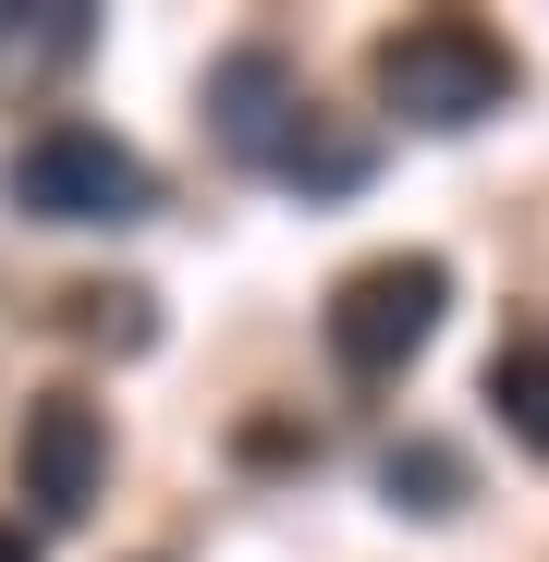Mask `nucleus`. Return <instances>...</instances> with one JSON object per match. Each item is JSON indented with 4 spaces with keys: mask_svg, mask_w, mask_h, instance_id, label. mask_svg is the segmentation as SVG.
<instances>
[{
    "mask_svg": "<svg viewBox=\"0 0 549 562\" xmlns=\"http://www.w3.org/2000/svg\"><path fill=\"white\" fill-rule=\"evenodd\" d=\"M13 209L49 233H123L159 209V171L111 135V123H37L13 147Z\"/></svg>",
    "mask_w": 549,
    "mask_h": 562,
    "instance_id": "nucleus-1",
    "label": "nucleus"
},
{
    "mask_svg": "<svg viewBox=\"0 0 549 562\" xmlns=\"http://www.w3.org/2000/svg\"><path fill=\"white\" fill-rule=\"evenodd\" d=\"M501 99H513V49H501L489 25L427 13V25L379 37V111H391V123H415V135H465V123H489Z\"/></svg>",
    "mask_w": 549,
    "mask_h": 562,
    "instance_id": "nucleus-2",
    "label": "nucleus"
},
{
    "mask_svg": "<svg viewBox=\"0 0 549 562\" xmlns=\"http://www.w3.org/2000/svg\"><path fill=\"white\" fill-rule=\"evenodd\" d=\"M439 294H451V269L439 257H379V269H354L342 294H330V367H354V380H403V367L427 355L439 330Z\"/></svg>",
    "mask_w": 549,
    "mask_h": 562,
    "instance_id": "nucleus-3",
    "label": "nucleus"
},
{
    "mask_svg": "<svg viewBox=\"0 0 549 562\" xmlns=\"http://www.w3.org/2000/svg\"><path fill=\"white\" fill-rule=\"evenodd\" d=\"M99 464H111V416L85 392H49L25 416V502H37V526H73L99 502Z\"/></svg>",
    "mask_w": 549,
    "mask_h": 562,
    "instance_id": "nucleus-4",
    "label": "nucleus"
},
{
    "mask_svg": "<svg viewBox=\"0 0 549 562\" xmlns=\"http://www.w3.org/2000/svg\"><path fill=\"white\" fill-rule=\"evenodd\" d=\"M294 111H306V86H294V61L282 49H232L220 74H208V135L232 147V159H282V135H294Z\"/></svg>",
    "mask_w": 549,
    "mask_h": 562,
    "instance_id": "nucleus-5",
    "label": "nucleus"
},
{
    "mask_svg": "<svg viewBox=\"0 0 549 562\" xmlns=\"http://www.w3.org/2000/svg\"><path fill=\"white\" fill-rule=\"evenodd\" d=\"M85 49H99V13H85V0H25V13H0V86L73 74Z\"/></svg>",
    "mask_w": 549,
    "mask_h": 562,
    "instance_id": "nucleus-6",
    "label": "nucleus"
},
{
    "mask_svg": "<svg viewBox=\"0 0 549 562\" xmlns=\"http://www.w3.org/2000/svg\"><path fill=\"white\" fill-rule=\"evenodd\" d=\"M366 171H379V147H366V135H342V123H318V111H294L282 159H268V183H294V196H354Z\"/></svg>",
    "mask_w": 549,
    "mask_h": 562,
    "instance_id": "nucleus-7",
    "label": "nucleus"
},
{
    "mask_svg": "<svg viewBox=\"0 0 549 562\" xmlns=\"http://www.w3.org/2000/svg\"><path fill=\"white\" fill-rule=\"evenodd\" d=\"M379 490L439 526V514H465V452H451V440H391L379 452Z\"/></svg>",
    "mask_w": 549,
    "mask_h": 562,
    "instance_id": "nucleus-8",
    "label": "nucleus"
},
{
    "mask_svg": "<svg viewBox=\"0 0 549 562\" xmlns=\"http://www.w3.org/2000/svg\"><path fill=\"white\" fill-rule=\"evenodd\" d=\"M489 404H501V428L549 464V342H501V355H489Z\"/></svg>",
    "mask_w": 549,
    "mask_h": 562,
    "instance_id": "nucleus-9",
    "label": "nucleus"
},
{
    "mask_svg": "<svg viewBox=\"0 0 549 562\" xmlns=\"http://www.w3.org/2000/svg\"><path fill=\"white\" fill-rule=\"evenodd\" d=\"M0 562H25V538H0Z\"/></svg>",
    "mask_w": 549,
    "mask_h": 562,
    "instance_id": "nucleus-10",
    "label": "nucleus"
}]
</instances>
